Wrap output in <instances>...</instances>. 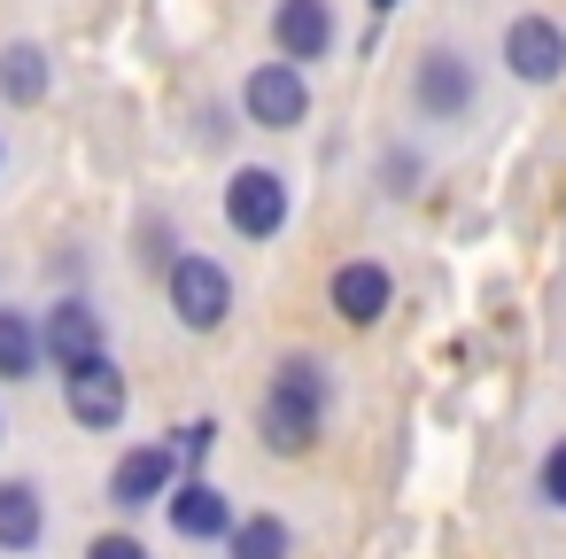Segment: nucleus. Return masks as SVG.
Returning a JSON list of instances; mask_svg holds the SVG:
<instances>
[{
	"label": "nucleus",
	"instance_id": "obj_1",
	"mask_svg": "<svg viewBox=\"0 0 566 559\" xmlns=\"http://www.w3.org/2000/svg\"><path fill=\"white\" fill-rule=\"evenodd\" d=\"M326 396H334L326 365L318 358H287L280 381H272V396H264V451H280V458L311 451L318 427H326Z\"/></svg>",
	"mask_w": 566,
	"mask_h": 559
},
{
	"label": "nucleus",
	"instance_id": "obj_2",
	"mask_svg": "<svg viewBox=\"0 0 566 559\" xmlns=\"http://www.w3.org/2000/svg\"><path fill=\"white\" fill-rule=\"evenodd\" d=\"M164 288H171V311H179L187 334H218V327L233 319V272H226L218 257H202V249L171 257V265H164Z\"/></svg>",
	"mask_w": 566,
	"mask_h": 559
},
{
	"label": "nucleus",
	"instance_id": "obj_3",
	"mask_svg": "<svg viewBox=\"0 0 566 559\" xmlns=\"http://www.w3.org/2000/svg\"><path fill=\"white\" fill-rule=\"evenodd\" d=\"M473 102H481L473 55H465V48H427L419 71H411V110H419L427 125H458V117H473Z\"/></svg>",
	"mask_w": 566,
	"mask_h": 559
},
{
	"label": "nucleus",
	"instance_id": "obj_4",
	"mask_svg": "<svg viewBox=\"0 0 566 559\" xmlns=\"http://www.w3.org/2000/svg\"><path fill=\"white\" fill-rule=\"evenodd\" d=\"M241 110H249V125L256 133H295L303 117H311V79H303V63H256L249 79H241Z\"/></svg>",
	"mask_w": 566,
	"mask_h": 559
},
{
	"label": "nucleus",
	"instance_id": "obj_5",
	"mask_svg": "<svg viewBox=\"0 0 566 559\" xmlns=\"http://www.w3.org/2000/svg\"><path fill=\"white\" fill-rule=\"evenodd\" d=\"M63 404H71V420H78V427L117 435V427H125V412H133V381H125V373H117V358L102 350V358H86V365H71V373H63Z\"/></svg>",
	"mask_w": 566,
	"mask_h": 559
},
{
	"label": "nucleus",
	"instance_id": "obj_6",
	"mask_svg": "<svg viewBox=\"0 0 566 559\" xmlns=\"http://www.w3.org/2000/svg\"><path fill=\"white\" fill-rule=\"evenodd\" d=\"M287 179L272 172V164H241L233 179H226V226L241 234V241H272L280 226H287Z\"/></svg>",
	"mask_w": 566,
	"mask_h": 559
},
{
	"label": "nucleus",
	"instance_id": "obj_7",
	"mask_svg": "<svg viewBox=\"0 0 566 559\" xmlns=\"http://www.w3.org/2000/svg\"><path fill=\"white\" fill-rule=\"evenodd\" d=\"M496 55H504V71L520 86H558L566 79V24L558 17H512Z\"/></svg>",
	"mask_w": 566,
	"mask_h": 559
},
{
	"label": "nucleus",
	"instance_id": "obj_8",
	"mask_svg": "<svg viewBox=\"0 0 566 559\" xmlns=\"http://www.w3.org/2000/svg\"><path fill=\"white\" fill-rule=\"evenodd\" d=\"M179 482H187V458H179V443H140V451H125V458L109 466V505L140 513V505H164Z\"/></svg>",
	"mask_w": 566,
	"mask_h": 559
},
{
	"label": "nucleus",
	"instance_id": "obj_9",
	"mask_svg": "<svg viewBox=\"0 0 566 559\" xmlns=\"http://www.w3.org/2000/svg\"><path fill=\"white\" fill-rule=\"evenodd\" d=\"M326 303H334V319H342V327H380V319H388V303H396V280H388V265L349 257V265H334Z\"/></svg>",
	"mask_w": 566,
	"mask_h": 559
},
{
	"label": "nucleus",
	"instance_id": "obj_10",
	"mask_svg": "<svg viewBox=\"0 0 566 559\" xmlns=\"http://www.w3.org/2000/svg\"><path fill=\"white\" fill-rule=\"evenodd\" d=\"M40 342H48V365H55V373H71V365L102 358V311H94L86 296H63V303H48V319H40Z\"/></svg>",
	"mask_w": 566,
	"mask_h": 559
},
{
	"label": "nucleus",
	"instance_id": "obj_11",
	"mask_svg": "<svg viewBox=\"0 0 566 559\" xmlns=\"http://www.w3.org/2000/svg\"><path fill=\"white\" fill-rule=\"evenodd\" d=\"M164 513H171V536H187V544H226L233 536V497L218 482H202V474H187L164 497Z\"/></svg>",
	"mask_w": 566,
	"mask_h": 559
},
{
	"label": "nucleus",
	"instance_id": "obj_12",
	"mask_svg": "<svg viewBox=\"0 0 566 559\" xmlns=\"http://www.w3.org/2000/svg\"><path fill=\"white\" fill-rule=\"evenodd\" d=\"M272 48L287 63H326L334 55V9L326 0H280L272 9Z\"/></svg>",
	"mask_w": 566,
	"mask_h": 559
},
{
	"label": "nucleus",
	"instance_id": "obj_13",
	"mask_svg": "<svg viewBox=\"0 0 566 559\" xmlns=\"http://www.w3.org/2000/svg\"><path fill=\"white\" fill-rule=\"evenodd\" d=\"M48 544V497L32 482H0V551H40Z\"/></svg>",
	"mask_w": 566,
	"mask_h": 559
},
{
	"label": "nucleus",
	"instance_id": "obj_14",
	"mask_svg": "<svg viewBox=\"0 0 566 559\" xmlns=\"http://www.w3.org/2000/svg\"><path fill=\"white\" fill-rule=\"evenodd\" d=\"M48 86H55L48 48H32V40H9V48H0V102L32 110V102H48Z\"/></svg>",
	"mask_w": 566,
	"mask_h": 559
},
{
	"label": "nucleus",
	"instance_id": "obj_15",
	"mask_svg": "<svg viewBox=\"0 0 566 559\" xmlns=\"http://www.w3.org/2000/svg\"><path fill=\"white\" fill-rule=\"evenodd\" d=\"M40 365H48L40 311H17V303H0V381H32Z\"/></svg>",
	"mask_w": 566,
	"mask_h": 559
},
{
	"label": "nucleus",
	"instance_id": "obj_16",
	"mask_svg": "<svg viewBox=\"0 0 566 559\" xmlns=\"http://www.w3.org/2000/svg\"><path fill=\"white\" fill-rule=\"evenodd\" d=\"M226 551L233 559H295V528L280 513H241L233 536H226Z\"/></svg>",
	"mask_w": 566,
	"mask_h": 559
},
{
	"label": "nucleus",
	"instance_id": "obj_17",
	"mask_svg": "<svg viewBox=\"0 0 566 559\" xmlns=\"http://www.w3.org/2000/svg\"><path fill=\"white\" fill-rule=\"evenodd\" d=\"M535 497H543L551 513H566V435L543 451V466H535Z\"/></svg>",
	"mask_w": 566,
	"mask_h": 559
},
{
	"label": "nucleus",
	"instance_id": "obj_18",
	"mask_svg": "<svg viewBox=\"0 0 566 559\" xmlns=\"http://www.w3.org/2000/svg\"><path fill=\"white\" fill-rule=\"evenodd\" d=\"M218 451V420H195V427H179V458L195 466V458H210Z\"/></svg>",
	"mask_w": 566,
	"mask_h": 559
},
{
	"label": "nucleus",
	"instance_id": "obj_19",
	"mask_svg": "<svg viewBox=\"0 0 566 559\" xmlns=\"http://www.w3.org/2000/svg\"><path fill=\"white\" fill-rule=\"evenodd\" d=\"M86 559H148V544H140V536H94Z\"/></svg>",
	"mask_w": 566,
	"mask_h": 559
},
{
	"label": "nucleus",
	"instance_id": "obj_20",
	"mask_svg": "<svg viewBox=\"0 0 566 559\" xmlns=\"http://www.w3.org/2000/svg\"><path fill=\"white\" fill-rule=\"evenodd\" d=\"M373 9H380V17H388V9H396V0H373Z\"/></svg>",
	"mask_w": 566,
	"mask_h": 559
},
{
	"label": "nucleus",
	"instance_id": "obj_21",
	"mask_svg": "<svg viewBox=\"0 0 566 559\" xmlns=\"http://www.w3.org/2000/svg\"><path fill=\"white\" fill-rule=\"evenodd\" d=\"M0 443H9V420H0Z\"/></svg>",
	"mask_w": 566,
	"mask_h": 559
},
{
	"label": "nucleus",
	"instance_id": "obj_22",
	"mask_svg": "<svg viewBox=\"0 0 566 559\" xmlns=\"http://www.w3.org/2000/svg\"><path fill=\"white\" fill-rule=\"evenodd\" d=\"M0 164H9V141H0Z\"/></svg>",
	"mask_w": 566,
	"mask_h": 559
}]
</instances>
